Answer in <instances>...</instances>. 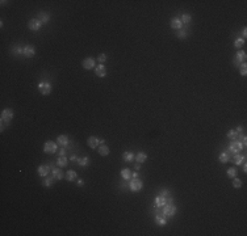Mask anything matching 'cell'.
Masks as SVG:
<instances>
[{"instance_id": "cell-1", "label": "cell", "mask_w": 247, "mask_h": 236, "mask_svg": "<svg viewBox=\"0 0 247 236\" xmlns=\"http://www.w3.org/2000/svg\"><path fill=\"white\" fill-rule=\"evenodd\" d=\"M38 91L41 92V94H43V96H47V94L51 93L53 87H51V84L49 81H41V83H38Z\"/></svg>"}, {"instance_id": "cell-2", "label": "cell", "mask_w": 247, "mask_h": 236, "mask_svg": "<svg viewBox=\"0 0 247 236\" xmlns=\"http://www.w3.org/2000/svg\"><path fill=\"white\" fill-rule=\"evenodd\" d=\"M104 143H105L104 139H100V138H97V137H89L88 139H87V144H88V147L92 148V150L97 148L100 144H104Z\"/></svg>"}, {"instance_id": "cell-3", "label": "cell", "mask_w": 247, "mask_h": 236, "mask_svg": "<svg viewBox=\"0 0 247 236\" xmlns=\"http://www.w3.org/2000/svg\"><path fill=\"white\" fill-rule=\"evenodd\" d=\"M57 150H58V146H57L55 142L49 140V142H45V144H43V152L45 154H55Z\"/></svg>"}, {"instance_id": "cell-4", "label": "cell", "mask_w": 247, "mask_h": 236, "mask_svg": "<svg viewBox=\"0 0 247 236\" xmlns=\"http://www.w3.org/2000/svg\"><path fill=\"white\" fill-rule=\"evenodd\" d=\"M176 211H178V209H176L175 205H172V203H166L163 206V211H162V213H163L166 216H173L176 214Z\"/></svg>"}, {"instance_id": "cell-5", "label": "cell", "mask_w": 247, "mask_h": 236, "mask_svg": "<svg viewBox=\"0 0 247 236\" xmlns=\"http://www.w3.org/2000/svg\"><path fill=\"white\" fill-rule=\"evenodd\" d=\"M129 188L132 192H139L143 188V182L139 178H132V181L129 182Z\"/></svg>"}, {"instance_id": "cell-6", "label": "cell", "mask_w": 247, "mask_h": 236, "mask_svg": "<svg viewBox=\"0 0 247 236\" xmlns=\"http://www.w3.org/2000/svg\"><path fill=\"white\" fill-rule=\"evenodd\" d=\"M13 118V110L11 109H4L1 110V114H0V119H1V122H5V123H9L11 121H12Z\"/></svg>"}, {"instance_id": "cell-7", "label": "cell", "mask_w": 247, "mask_h": 236, "mask_svg": "<svg viewBox=\"0 0 247 236\" xmlns=\"http://www.w3.org/2000/svg\"><path fill=\"white\" fill-rule=\"evenodd\" d=\"M42 25L43 24L38 20V18H32V20L28 23V28H29V30H32V32H38L40 29L42 28Z\"/></svg>"}, {"instance_id": "cell-8", "label": "cell", "mask_w": 247, "mask_h": 236, "mask_svg": "<svg viewBox=\"0 0 247 236\" xmlns=\"http://www.w3.org/2000/svg\"><path fill=\"white\" fill-rule=\"evenodd\" d=\"M242 150H243V144L239 142V140H233V142L230 143L229 151L231 154H239Z\"/></svg>"}, {"instance_id": "cell-9", "label": "cell", "mask_w": 247, "mask_h": 236, "mask_svg": "<svg viewBox=\"0 0 247 236\" xmlns=\"http://www.w3.org/2000/svg\"><path fill=\"white\" fill-rule=\"evenodd\" d=\"M34 54H36V49H34L32 45H28L23 49V55L26 56V58H33Z\"/></svg>"}, {"instance_id": "cell-10", "label": "cell", "mask_w": 247, "mask_h": 236, "mask_svg": "<svg viewBox=\"0 0 247 236\" xmlns=\"http://www.w3.org/2000/svg\"><path fill=\"white\" fill-rule=\"evenodd\" d=\"M170 26L172 29H175V30H180L184 25H183V23H181L180 17H173L172 20H171V23H170Z\"/></svg>"}, {"instance_id": "cell-11", "label": "cell", "mask_w": 247, "mask_h": 236, "mask_svg": "<svg viewBox=\"0 0 247 236\" xmlns=\"http://www.w3.org/2000/svg\"><path fill=\"white\" fill-rule=\"evenodd\" d=\"M37 172H38V175L41 176V177H46V176L50 173V165H47V164L40 165L38 169H37Z\"/></svg>"}, {"instance_id": "cell-12", "label": "cell", "mask_w": 247, "mask_h": 236, "mask_svg": "<svg viewBox=\"0 0 247 236\" xmlns=\"http://www.w3.org/2000/svg\"><path fill=\"white\" fill-rule=\"evenodd\" d=\"M155 223L158 226H166L167 224V216L164 215L163 213H159L155 215Z\"/></svg>"}, {"instance_id": "cell-13", "label": "cell", "mask_w": 247, "mask_h": 236, "mask_svg": "<svg viewBox=\"0 0 247 236\" xmlns=\"http://www.w3.org/2000/svg\"><path fill=\"white\" fill-rule=\"evenodd\" d=\"M95 74H96V76H99V77L107 76V70H105L104 64H99V66L95 67Z\"/></svg>"}, {"instance_id": "cell-14", "label": "cell", "mask_w": 247, "mask_h": 236, "mask_svg": "<svg viewBox=\"0 0 247 236\" xmlns=\"http://www.w3.org/2000/svg\"><path fill=\"white\" fill-rule=\"evenodd\" d=\"M84 70H92L95 67V59L93 58H86L82 63Z\"/></svg>"}, {"instance_id": "cell-15", "label": "cell", "mask_w": 247, "mask_h": 236, "mask_svg": "<svg viewBox=\"0 0 247 236\" xmlns=\"http://www.w3.org/2000/svg\"><path fill=\"white\" fill-rule=\"evenodd\" d=\"M235 61H238L239 63H245V61H246V51H243V50H238L237 51V54H235Z\"/></svg>"}, {"instance_id": "cell-16", "label": "cell", "mask_w": 247, "mask_h": 236, "mask_svg": "<svg viewBox=\"0 0 247 236\" xmlns=\"http://www.w3.org/2000/svg\"><path fill=\"white\" fill-rule=\"evenodd\" d=\"M57 142L61 146H67L70 143V139L67 135H58V137H57Z\"/></svg>"}, {"instance_id": "cell-17", "label": "cell", "mask_w": 247, "mask_h": 236, "mask_svg": "<svg viewBox=\"0 0 247 236\" xmlns=\"http://www.w3.org/2000/svg\"><path fill=\"white\" fill-rule=\"evenodd\" d=\"M97 148H99V150H97L99 155H101V156H108V155H109V147H108V146L100 144Z\"/></svg>"}, {"instance_id": "cell-18", "label": "cell", "mask_w": 247, "mask_h": 236, "mask_svg": "<svg viewBox=\"0 0 247 236\" xmlns=\"http://www.w3.org/2000/svg\"><path fill=\"white\" fill-rule=\"evenodd\" d=\"M154 202H155L156 207H163L166 205V202H167V199H166V197H163V196H156Z\"/></svg>"}, {"instance_id": "cell-19", "label": "cell", "mask_w": 247, "mask_h": 236, "mask_svg": "<svg viewBox=\"0 0 247 236\" xmlns=\"http://www.w3.org/2000/svg\"><path fill=\"white\" fill-rule=\"evenodd\" d=\"M64 177H66V180L67 181H70V182H71V181H75L78 178V175H76V172H75V170H67L66 172V176H64Z\"/></svg>"}, {"instance_id": "cell-20", "label": "cell", "mask_w": 247, "mask_h": 236, "mask_svg": "<svg viewBox=\"0 0 247 236\" xmlns=\"http://www.w3.org/2000/svg\"><path fill=\"white\" fill-rule=\"evenodd\" d=\"M67 164H69V160H67L66 156H59L58 160H57V165H58L59 168H64L67 167Z\"/></svg>"}, {"instance_id": "cell-21", "label": "cell", "mask_w": 247, "mask_h": 236, "mask_svg": "<svg viewBox=\"0 0 247 236\" xmlns=\"http://www.w3.org/2000/svg\"><path fill=\"white\" fill-rule=\"evenodd\" d=\"M121 177H122L124 180H130V178H132V170H130L129 168H122V169H121Z\"/></svg>"}, {"instance_id": "cell-22", "label": "cell", "mask_w": 247, "mask_h": 236, "mask_svg": "<svg viewBox=\"0 0 247 236\" xmlns=\"http://www.w3.org/2000/svg\"><path fill=\"white\" fill-rule=\"evenodd\" d=\"M146 160H147V155H146L145 152H138L137 155H135V161H137V163H139V164L145 163Z\"/></svg>"}, {"instance_id": "cell-23", "label": "cell", "mask_w": 247, "mask_h": 236, "mask_svg": "<svg viewBox=\"0 0 247 236\" xmlns=\"http://www.w3.org/2000/svg\"><path fill=\"white\" fill-rule=\"evenodd\" d=\"M122 159H124L126 163L133 161V160H134V154L130 152V151H125V152L122 154Z\"/></svg>"}, {"instance_id": "cell-24", "label": "cell", "mask_w": 247, "mask_h": 236, "mask_svg": "<svg viewBox=\"0 0 247 236\" xmlns=\"http://www.w3.org/2000/svg\"><path fill=\"white\" fill-rule=\"evenodd\" d=\"M53 177L55 178V180H62V178L64 177L63 176V173H62V170H61V168H55V169H53Z\"/></svg>"}, {"instance_id": "cell-25", "label": "cell", "mask_w": 247, "mask_h": 236, "mask_svg": "<svg viewBox=\"0 0 247 236\" xmlns=\"http://www.w3.org/2000/svg\"><path fill=\"white\" fill-rule=\"evenodd\" d=\"M245 159H246V156L239 155V154H234V160H233V163H234L235 165H241Z\"/></svg>"}, {"instance_id": "cell-26", "label": "cell", "mask_w": 247, "mask_h": 236, "mask_svg": "<svg viewBox=\"0 0 247 236\" xmlns=\"http://www.w3.org/2000/svg\"><path fill=\"white\" fill-rule=\"evenodd\" d=\"M180 20H181V23H183V25H187V24L191 23L192 17H191V15H189V13H183V15H181V17H180Z\"/></svg>"}, {"instance_id": "cell-27", "label": "cell", "mask_w": 247, "mask_h": 236, "mask_svg": "<svg viewBox=\"0 0 247 236\" xmlns=\"http://www.w3.org/2000/svg\"><path fill=\"white\" fill-rule=\"evenodd\" d=\"M218 160H219L221 163H224V164H225V163H227V161L230 160V155H229V152H221V154H219Z\"/></svg>"}, {"instance_id": "cell-28", "label": "cell", "mask_w": 247, "mask_h": 236, "mask_svg": "<svg viewBox=\"0 0 247 236\" xmlns=\"http://www.w3.org/2000/svg\"><path fill=\"white\" fill-rule=\"evenodd\" d=\"M76 163L80 165V167H86V165H88L89 163V159L88 156H84V157H79V159L76 160Z\"/></svg>"}, {"instance_id": "cell-29", "label": "cell", "mask_w": 247, "mask_h": 236, "mask_svg": "<svg viewBox=\"0 0 247 236\" xmlns=\"http://www.w3.org/2000/svg\"><path fill=\"white\" fill-rule=\"evenodd\" d=\"M38 20L41 21L42 24H46V23H47L49 20H50V16H49L47 13H45V12H41V13H40V17H38Z\"/></svg>"}, {"instance_id": "cell-30", "label": "cell", "mask_w": 247, "mask_h": 236, "mask_svg": "<svg viewBox=\"0 0 247 236\" xmlns=\"http://www.w3.org/2000/svg\"><path fill=\"white\" fill-rule=\"evenodd\" d=\"M237 172L238 170L235 169V168H229V169L226 170V175H227V177L234 178V177H237Z\"/></svg>"}, {"instance_id": "cell-31", "label": "cell", "mask_w": 247, "mask_h": 236, "mask_svg": "<svg viewBox=\"0 0 247 236\" xmlns=\"http://www.w3.org/2000/svg\"><path fill=\"white\" fill-rule=\"evenodd\" d=\"M187 36H188V34H187V30H185V29H183V28H181L180 30H178V33H176V37L180 38V39L187 38Z\"/></svg>"}, {"instance_id": "cell-32", "label": "cell", "mask_w": 247, "mask_h": 236, "mask_svg": "<svg viewBox=\"0 0 247 236\" xmlns=\"http://www.w3.org/2000/svg\"><path fill=\"white\" fill-rule=\"evenodd\" d=\"M238 134H239V132H238L237 130H230V131L226 134V137L229 138V139H237V138H238Z\"/></svg>"}, {"instance_id": "cell-33", "label": "cell", "mask_w": 247, "mask_h": 236, "mask_svg": "<svg viewBox=\"0 0 247 236\" xmlns=\"http://www.w3.org/2000/svg\"><path fill=\"white\" fill-rule=\"evenodd\" d=\"M53 180H55V178H54V177H50V178L47 177V178H45V180L42 181V185L45 186V188H49V186L53 185V182H54Z\"/></svg>"}, {"instance_id": "cell-34", "label": "cell", "mask_w": 247, "mask_h": 236, "mask_svg": "<svg viewBox=\"0 0 247 236\" xmlns=\"http://www.w3.org/2000/svg\"><path fill=\"white\" fill-rule=\"evenodd\" d=\"M245 41L246 39H243V38H237L234 41V47L235 49H241L243 45H245Z\"/></svg>"}, {"instance_id": "cell-35", "label": "cell", "mask_w": 247, "mask_h": 236, "mask_svg": "<svg viewBox=\"0 0 247 236\" xmlns=\"http://www.w3.org/2000/svg\"><path fill=\"white\" fill-rule=\"evenodd\" d=\"M233 186H234L235 189H239L241 186H242V181H241L239 178L234 177V180H233Z\"/></svg>"}, {"instance_id": "cell-36", "label": "cell", "mask_w": 247, "mask_h": 236, "mask_svg": "<svg viewBox=\"0 0 247 236\" xmlns=\"http://www.w3.org/2000/svg\"><path fill=\"white\" fill-rule=\"evenodd\" d=\"M97 61H99L100 64H104L105 61H107V55H105V54H100V55L97 56Z\"/></svg>"}, {"instance_id": "cell-37", "label": "cell", "mask_w": 247, "mask_h": 236, "mask_svg": "<svg viewBox=\"0 0 247 236\" xmlns=\"http://www.w3.org/2000/svg\"><path fill=\"white\" fill-rule=\"evenodd\" d=\"M246 74H247V64L242 63L241 64V75H242V76H246Z\"/></svg>"}, {"instance_id": "cell-38", "label": "cell", "mask_w": 247, "mask_h": 236, "mask_svg": "<svg viewBox=\"0 0 247 236\" xmlns=\"http://www.w3.org/2000/svg\"><path fill=\"white\" fill-rule=\"evenodd\" d=\"M12 51H13V54H23V49H21V47H16V46L12 49Z\"/></svg>"}, {"instance_id": "cell-39", "label": "cell", "mask_w": 247, "mask_h": 236, "mask_svg": "<svg viewBox=\"0 0 247 236\" xmlns=\"http://www.w3.org/2000/svg\"><path fill=\"white\" fill-rule=\"evenodd\" d=\"M246 37H247V28H243L242 29V38L246 39Z\"/></svg>"}, {"instance_id": "cell-40", "label": "cell", "mask_w": 247, "mask_h": 236, "mask_svg": "<svg viewBox=\"0 0 247 236\" xmlns=\"http://www.w3.org/2000/svg\"><path fill=\"white\" fill-rule=\"evenodd\" d=\"M76 185L78 186H83L84 185V180H83V178H79V180L76 181Z\"/></svg>"}, {"instance_id": "cell-41", "label": "cell", "mask_w": 247, "mask_h": 236, "mask_svg": "<svg viewBox=\"0 0 247 236\" xmlns=\"http://www.w3.org/2000/svg\"><path fill=\"white\" fill-rule=\"evenodd\" d=\"M161 196H163V197H167L168 196V190H167V189H163V190L161 192Z\"/></svg>"}, {"instance_id": "cell-42", "label": "cell", "mask_w": 247, "mask_h": 236, "mask_svg": "<svg viewBox=\"0 0 247 236\" xmlns=\"http://www.w3.org/2000/svg\"><path fill=\"white\" fill-rule=\"evenodd\" d=\"M64 154H66V150H63V148H62V150L59 151V156H64Z\"/></svg>"}, {"instance_id": "cell-43", "label": "cell", "mask_w": 247, "mask_h": 236, "mask_svg": "<svg viewBox=\"0 0 247 236\" xmlns=\"http://www.w3.org/2000/svg\"><path fill=\"white\" fill-rule=\"evenodd\" d=\"M134 168H135V170H139L141 169V164H139V163H137V164L134 165Z\"/></svg>"}, {"instance_id": "cell-44", "label": "cell", "mask_w": 247, "mask_h": 236, "mask_svg": "<svg viewBox=\"0 0 247 236\" xmlns=\"http://www.w3.org/2000/svg\"><path fill=\"white\" fill-rule=\"evenodd\" d=\"M132 178H138V173H137V172L132 173Z\"/></svg>"}, {"instance_id": "cell-45", "label": "cell", "mask_w": 247, "mask_h": 236, "mask_svg": "<svg viewBox=\"0 0 247 236\" xmlns=\"http://www.w3.org/2000/svg\"><path fill=\"white\" fill-rule=\"evenodd\" d=\"M76 160H78L76 155H72V156H71V161H76Z\"/></svg>"}, {"instance_id": "cell-46", "label": "cell", "mask_w": 247, "mask_h": 236, "mask_svg": "<svg viewBox=\"0 0 247 236\" xmlns=\"http://www.w3.org/2000/svg\"><path fill=\"white\" fill-rule=\"evenodd\" d=\"M234 64H235V66H237V67H241V63H239V62H238V61H235V59H234Z\"/></svg>"}, {"instance_id": "cell-47", "label": "cell", "mask_w": 247, "mask_h": 236, "mask_svg": "<svg viewBox=\"0 0 247 236\" xmlns=\"http://www.w3.org/2000/svg\"><path fill=\"white\" fill-rule=\"evenodd\" d=\"M235 130H237L238 132H241V131H242V127H241V126H238V127H237V129H235Z\"/></svg>"}, {"instance_id": "cell-48", "label": "cell", "mask_w": 247, "mask_h": 236, "mask_svg": "<svg viewBox=\"0 0 247 236\" xmlns=\"http://www.w3.org/2000/svg\"><path fill=\"white\" fill-rule=\"evenodd\" d=\"M243 172H247V165L243 164Z\"/></svg>"}]
</instances>
